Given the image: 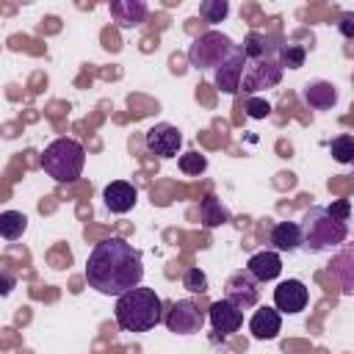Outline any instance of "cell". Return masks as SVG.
I'll return each instance as SVG.
<instances>
[{"instance_id":"obj_1","label":"cell","mask_w":354,"mask_h":354,"mask_svg":"<svg viewBox=\"0 0 354 354\" xmlns=\"http://www.w3.org/2000/svg\"><path fill=\"white\" fill-rule=\"evenodd\" d=\"M144 279V260L141 252L119 235L102 238L94 243L88 263H86V282L102 296H124L127 290L138 288Z\"/></svg>"},{"instance_id":"obj_2","label":"cell","mask_w":354,"mask_h":354,"mask_svg":"<svg viewBox=\"0 0 354 354\" xmlns=\"http://www.w3.org/2000/svg\"><path fill=\"white\" fill-rule=\"evenodd\" d=\"M160 296L152 288H133L124 296L116 299V310L113 318L119 324V329L124 332H149L160 324L163 313H160Z\"/></svg>"},{"instance_id":"obj_3","label":"cell","mask_w":354,"mask_h":354,"mask_svg":"<svg viewBox=\"0 0 354 354\" xmlns=\"http://www.w3.org/2000/svg\"><path fill=\"white\" fill-rule=\"evenodd\" d=\"M348 235L346 221H337L326 207H310L301 216V246L307 252H326L340 246Z\"/></svg>"},{"instance_id":"obj_4","label":"cell","mask_w":354,"mask_h":354,"mask_svg":"<svg viewBox=\"0 0 354 354\" xmlns=\"http://www.w3.org/2000/svg\"><path fill=\"white\" fill-rule=\"evenodd\" d=\"M86 166V149L75 138H55L41 152V169L55 183H75L83 174Z\"/></svg>"},{"instance_id":"obj_5","label":"cell","mask_w":354,"mask_h":354,"mask_svg":"<svg viewBox=\"0 0 354 354\" xmlns=\"http://www.w3.org/2000/svg\"><path fill=\"white\" fill-rule=\"evenodd\" d=\"M238 50V44L221 33V30H205L202 36H196L188 47V64L194 69H218L232 53Z\"/></svg>"},{"instance_id":"obj_6","label":"cell","mask_w":354,"mask_h":354,"mask_svg":"<svg viewBox=\"0 0 354 354\" xmlns=\"http://www.w3.org/2000/svg\"><path fill=\"white\" fill-rule=\"evenodd\" d=\"M279 80H282V66H279V61H274V58L249 61V58H246L243 80H241V88H243L246 94H254V91H263V88H274Z\"/></svg>"},{"instance_id":"obj_7","label":"cell","mask_w":354,"mask_h":354,"mask_svg":"<svg viewBox=\"0 0 354 354\" xmlns=\"http://www.w3.org/2000/svg\"><path fill=\"white\" fill-rule=\"evenodd\" d=\"M202 326H205V313L191 299H177L166 313V329L174 335H194L202 332Z\"/></svg>"},{"instance_id":"obj_8","label":"cell","mask_w":354,"mask_h":354,"mask_svg":"<svg viewBox=\"0 0 354 354\" xmlns=\"http://www.w3.org/2000/svg\"><path fill=\"white\" fill-rule=\"evenodd\" d=\"M144 144H147V149H149L152 155H158V158H174V155L180 152V147H183V133H180L174 124L160 122V124H155V127L147 130Z\"/></svg>"},{"instance_id":"obj_9","label":"cell","mask_w":354,"mask_h":354,"mask_svg":"<svg viewBox=\"0 0 354 354\" xmlns=\"http://www.w3.org/2000/svg\"><path fill=\"white\" fill-rule=\"evenodd\" d=\"M224 299L232 301L238 310H249L260 301V288H257V279L249 274V271H235L230 279H227V290H224Z\"/></svg>"},{"instance_id":"obj_10","label":"cell","mask_w":354,"mask_h":354,"mask_svg":"<svg viewBox=\"0 0 354 354\" xmlns=\"http://www.w3.org/2000/svg\"><path fill=\"white\" fill-rule=\"evenodd\" d=\"M307 299H310V293L301 279H285L274 288V304L279 313H288V315L301 313L307 307Z\"/></svg>"},{"instance_id":"obj_11","label":"cell","mask_w":354,"mask_h":354,"mask_svg":"<svg viewBox=\"0 0 354 354\" xmlns=\"http://www.w3.org/2000/svg\"><path fill=\"white\" fill-rule=\"evenodd\" d=\"M243 66H246V55H243V50L238 47V50L216 69V75H213L218 91H224V94H238V91H241V80H243Z\"/></svg>"},{"instance_id":"obj_12","label":"cell","mask_w":354,"mask_h":354,"mask_svg":"<svg viewBox=\"0 0 354 354\" xmlns=\"http://www.w3.org/2000/svg\"><path fill=\"white\" fill-rule=\"evenodd\" d=\"M207 318H210V324H213V329H216L218 335H232V332H238L241 324H243V310H238V307H235L232 301H227V299H218V301L210 304Z\"/></svg>"},{"instance_id":"obj_13","label":"cell","mask_w":354,"mask_h":354,"mask_svg":"<svg viewBox=\"0 0 354 354\" xmlns=\"http://www.w3.org/2000/svg\"><path fill=\"white\" fill-rule=\"evenodd\" d=\"M108 11H111V17H113V22L119 28L130 30V28H138L147 19V11L149 8H147L144 0H111Z\"/></svg>"},{"instance_id":"obj_14","label":"cell","mask_w":354,"mask_h":354,"mask_svg":"<svg viewBox=\"0 0 354 354\" xmlns=\"http://www.w3.org/2000/svg\"><path fill=\"white\" fill-rule=\"evenodd\" d=\"M136 196H138V194H136V185H130V183H124V180H113V183L105 185V191H102L105 207H108L111 213H116V216L133 210Z\"/></svg>"},{"instance_id":"obj_15","label":"cell","mask_w":354,"mask_h":354,"mask_svg":"<svg viewBox=\"0 0 354 354\" xmlns=\"http://www.w3.org/2000/svg\"><path fill=\"white\" fill-rule=\"evenodd\" d=\"M246 271H249L257 282H271V279H277V277H279V271H282V260H279V254H277V252L266 249V252H257V254H252V257H249Z\"/></svg>"},{"instance_id":"obj_16","label":"cell","mask_w":354,"mask_h":354,"mask_svg":"<svg viewBox=\"0 0 354 354\" xmlns=\"http://www.w3.org/2000/svg\"><path fill=\"white\" fill-rule=\"evenodd\" d=\"M329 274L337 279V285L343 288V293H348V296L354 293V243L346 246V249H340V252L332 257Z\"/></svg>"},{"instance_id":"obj_17","label":"cell","mask_w":354,"mask_h":354,"mask_svg":"<svg viewBox=\"0 0 354 354\" xmlns=\"http://www.w3.org/2000/svg\"><path fill=\"white\" fill-rule=\"evenodd\" d=\"M249 329H252V335H254L257 340H274V337L279 335V329H282V315H279V310H274V307H260V310L252 315Z\"/></svg>"},{"instance_id":"obj_18","label":"cell","mask_w":354,"mask_h":354,"mask_svg":"<svg viewBox=\"0 0 354 354\" xmlns=\"http://www.w3.org/2000/svg\"><path fill=\"white\" fill-rule=\"evenodd\" d=\"M301 100L313 108V111H329L337 102V88L326 80H313L301 88Z\"/></svg>"},{"instance_id":"obj_19","label":"cell","mask_w":354,"mask_h":354,"mask_svg":"<svg viewBox=\"0 0 354 354\" xmlns=\"http://www.w3.org/2000/svg\"><path fill=\"white\" fill-rule=\"evenodd\" d=\"M301 224L296 221H277L271 227V246L277 252H296L301 246Z\"/></svg>"},{"instance_id":"obj_20","label":"cell","mask_w":354,"mask_h":354,"mask_svg":"<svg viewBox=\"0 0 354 354\" xmlns=\"http://www.w3.org/2000/svg\"><path fill=\"white\" fill-rule=\"evenodd\" d=\"M199 213H202V221H205L207 230L221 227V224H227V221L232 218V213L227 210V205H224L221 199H216V196H205V199L199 202Z\"/></svg>"},{"instance_id":"obj_21","label":"cell","mask_w":354,"mask_h":354,"mask_svg":"<svg viewBox=\"0 0 354 354\" xmlns=\"http://www.w3.org/2000/svg\"><path fill=\"white\" fill-rule=\"evenodd\" d=\"M28 230V216L19 210H3L0 213V235L6 241H17L22 238V232Z\"/></svg>"},{"instance_id":"obj_22","label":"cell","mask_w":354,"mask_h":354,"mask_svg":"<svg viewBox=\"0 0 354 354\" xmlns=\"http://www.w3.org/2000/svg\"><path fill=\"white\" fill-rule=\"evenodd\" d=\"M241 50H243V55H246L249 61L268 58V36H266V33H260V30H252V33L243 39Z\"/></svg>"},{"instance_id":"obj_23","label":"cell","mask_w":354,"mask_h":354,"mask_svg":"<svg viewBox=\"0 0 354 354\" xmlns=\"http://www.w3.org/2000/svg\"><path fill=\"white\" fill-rule=\"evenodd\" d=\"M329 152H332V158L337 163H351L354 160V136H348V133L335 136L329 141Z\"/></svg>"},{"instance_id":"obj_24","label":"cell","mask_w":354,"mask_h":354,"mask_svg":"<svg viewBox=\"0 0 354 354\" xmlns=\"http://www.w3.org/2000/svg\"><path fill=\"white\" fill-rule=\"evenodd\" d=\"M304 58H307V50L301 44H282L277 61L282 69H299V66H304Z\"/></svg>"},{"instance_id":"obj_25","label":"cell","mask_w":354,"mask_h":354,"mask_svg":"<svg viewBox=\"0 0 354 354\" xmlns=\"http://www.w3.org/2000/svg\"><path fill=\"white\" fill-rule=\"evenodd\" d=\"M180 171L183 174H202L205 169H207V158L205 155H199V152H185V155H180Z\"/></svg>"},{"instance_id":"obj_26","label":"cell","mask_w":354,"mask_h":354,"mask_svg":"<svg viewBox=\"0 0 354 354\" xmlns=\"http://www.w3.org/2000/svg\"><path fill=\"white\" fill-rule=\"evenodd\" d=\"M199 14H202L207 22H221V19L230 14V6H227V0H205V3L199 6Z\"/></svg>"},{"instance_id":"obj_27","label":"cell","mask_w":354,"mask_h":354,"mask_svg":"<svg viewBox=\"0 0 354 354\" xmlns=\"http://www.w3.org/2000/svg\"><path fill=\"white\" fill-rule=\"evenodd\" d=\"M183 288H188L191 293H207V274L202 268H188L183 274Z\"/></svg>"},{"instance_id":"obj_28","label":"cell","mask_w":354,"mask_h":354,"mask_svg":"<svg viewBox=\"0 0 354 354\" xmlns=\"http://www.w3.org/2000/svg\"><path fill=\"white\" fill-rule=\"evenodd\" d=\"M243 111H246V116H249V119H266V116L271 113V105H268V100L249 97V100L243 102Z\"/></svg>"},{"instance_id":"obj_29","label":"cell","mask_w":354,"mask_h":354,"mask_svg":"<svg viewBox=\"0 0 354 354\" xmlns=\"http://www.w3.org/2000/svg\"><path fill=\"white\" fill-rule=\"evenodd\" d=\"M326 210H329L337 221H346V218L351 216V205H348V199H335L332 205H326Z\"/></svg>"},{"instance_id":"obj_30","label":"cell","mask_w":354,"mask_h":354,"mask_svg":"<svg viewBox=\"0 0 354 354\" xmlns=\"http://www.w3.org/2000/svg\"><path fill=\"white\" fill-rule=\"evenodd\" d=\"M337 30L348 39V41H354V14L351 11H346V14H340V22H337Z\"/></svg>"},{"instance_id":"obj_31","label":"cell","mask_w":354,"mask_h":354,"mask_svg":"<svg viewBox=\"0 0 354 354\" xmlns=\"http://www.w3.org/2000/svg\"><path fill=\"white\" fill-rule=\"evenodd\" d=\"M11 288H14V277H11V274H3V288H0V293L6 296V293H11Z\"/></svg>"},{"instance_id":"obj_32","label":"cell","mask_w":354,"mask_h":354,"mask_svg":"<svg viewBox=\"0 0 354 354\" xmlns=\"http://www.w3.org/2000/svg\"><path fill=\"white\" fill-rule=\"evenodd\" d=\"M351 80H354V75H351Z\"/></svg>"},{"instance_id":"obj_33","label":"cell","mask_w":354,"mask_h":354,"mask_svg":"<svg viewBox=\"0 0 354 354\" xmlns=\"http://www.w3.org/2000/svg\"><path fill=\"white\" fill-rule=\"evenodd\" d=\"M351 163H354V160H351Z\"/></svg>"}]
</instances>
